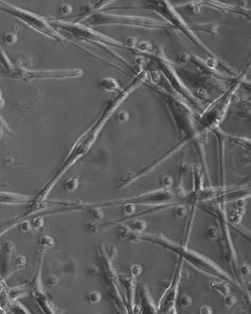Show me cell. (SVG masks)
Masks as SVG:
<instances>
[{
    "label": "cell",
    "mask_w": 251,
    "mask_h": 314,
    "mask_svg": "<svg viewBox=\"0 0 251 314\" xmlns=\"http://www.w3.org/2000/svg\"><path fill=\"white\" fill-rule=\"evenodd\" d=\"M34 198L12 192H1L0 199L4 204H30Z\"/></svg>",
    "instance_id": "cell-8"
},
{
    "label": "cell",
    "mask_w": 251,
    "mask_h": 314,
    "mask_svg": "<svg viewBox=\"0 0 251 314\" xmlns=\"http://www.w3.org/2000/svg\"><path fill=\"white\" fill-rule=\"evenodd\" d=\"M176 212H177V215L179 216H182L184 215V210H183V208H182V207H178V209H177Z\"/></svg>",
    "instance_id": "cell-26"
},
{
    "label": "cell",
    "mask_w": 251,
    "mask_h": 314,
    "mask_svg": "<svg viewBox=\"0 0 251 314\" xmlns=\"http://www.w3.org/2000/svg\"><path fill=\"white\" fill-rule=\"evenodd\" d=\"M90 25H126L142 28H160L162 23L154 19L116 14H96L90 19Z\"/></svg>",
    "instance_id": "cell-6"
},
{
    "label": "cell",
    "mask_w": 251,
    "mask_h": 314,
    "mask_svg": "<svg viewBox=\"0 0 251 314\" xmlns=\"http://www.w3.org/2000/svg\"><path fill=\"white\" fill-rule=\"evenodd\" d=\"M163 188H171L172 183V178L170 177H164L163 178Z\"/></svg>",
    "instance_id": "cell-23"
},
{
    "label": "cell",
    "mask_w": 251,
    "mask_h": 314,
    "mask_svg": "<svg viewBox=\"0 0 251 314\" xmlns=\"http://www.w3.org/2000/svg\"><path fill=\"white\" fill-rule=\"evenodd\" d=\"M14 263H15V266H16L17 267L19 268V269H22V268H23L26 266V264H27V260H26L25 256L19 255V256H18L17 257L15 258Z\"/></svg>",
    "instance_id": "cell-20"
},
{
    "label": "cell",
    "mask_w": 251,
    "mask_h": 314,
    "mask_svg": "<svg viewBox=\"0 0 251 314\" xmlns=\"http://www.w3.org/2000/svg\"><path fill=\"white\" fill-rule=\"evenodd\" d=\"M140 296L142 301V310L144 313H158L157 307L154 304L147 287L146 286H141Z\"/></svg>",
    "instance_id": "cell-9"
},
{
    "label": "cell",
    "mask_w": 251,
    "mask_h": 314,
    "mask_svg": "<svg viewBox=\"0 0 251 314\" xmlns=\"http://www.w3.org/2000/svg\"><path fill=\"white\" fill-rule=\"evenodd\" d=\"M143 272V268L139 264H134L131 267V276L133 277H138Z\"/></svg>",
    "instance_id": "cell-19"
},
{
    "label": "cell",
    "mask_w": 251,
    "mask_h": 314,
    "mask_svg": "<svg viewBox=\"0 0 251 314\" xmlns=\"http://www.w3.org/2000/svg\"><path fill=\"white\" fill-rule=\"evenodd\" d=\"M142 240H147L152 243L161 245L165 249H167L172 252L176 253L178 257L182 258L183 261H186L192 264L193 267L199 269L204 272L211 274L212 276L217 277L223 279L224 281H229L226 274L221 271L219 267H217L214 264L210 262L209 261L206 260L204 257L201 256L198 254L192 251L187 248L185 245H177L172 240H168L165 236L162 234H142Z\"/></svg>",
    "instance_id": "cell-2"
},
{
    "label": "cell",
    "mask_w": 251,
    "mask_h": 314,
    "mask_svg": "<svg viewBox=\"0 0 251 314\" xmlns=\"http://www.w3.org/2000/svg\"><path fill=\"white\" fill-rule=\"evenodd\" d=\"M58 29H64L66 32L70 33L73 37L77 39L81 40L82 42L88 43L90 45H96L98 47L101 48L105 50L109 51L111 47L120 48V49H127L126 45L120 41L97 31L94 30L90 27L80 23H67V22H54L52 23Z\"/></svg>",
    "instance_id": "cell-3"
},
{
    "label": "cell",
    "mask_w": 251,
    "mask_h": 314,
    "mask_svg": "<svg viewBox=\"0 0 251 314\" xmlns=\"http://www.w3.org/2000/svg\"><path fill=\"white\" fill-rule=\"evenodd\" d=\"M10 307L13 310V313H29L28 310H26V307L17 300L12 301Z\"/></svg>",
    "instance_id": "cell-13"
},
{
    "label": "cell",
    "mask_w": 251,
    "mask_h": 314,
    "mask_svg": "<svg viewBox=\"0 0 251 314\" xmlns=\"http://www.w3.org/2000/svg\"><path fill=\"white\" fill-rule=\"evenodd\" d=\"M126 226L130 229V230L138 232V233H142L147 227V223L145 221L142 220H138L136 219L135 221H131L130 224L126 225Z\"/></svg>",
    "instance_id": "cell-11"
},
{
    "label": "cell",
    "mask_w": 251,
    "mask_h": 314,
    "mask_svg": "<svg viewBox=\"0 0 251 314\" xmlns=\"http://www.w3.org/2000/svg\"><path fill=\"white\" fill-rule=\"evenodd\" d=\"M9 76L19 80L31 81L36 80L49 79H70L79 78L83 75V71L80 69L67 70H31L24 66H15L6 72Z\"/></svg>",
    "instance_id": "cell-5"
},
{
    "label": "cell",
    "mask_w": 251,
    "mask_h": 314,
    "mask_svg": "<svg viewBox=\"0 0 251 314\" xmlns=\"http://www.w3.org/2000/svg\"><path fill=\"white\" fill-rule=\"evenodd\" d=\"M45 225V221H44V216L39 215L37 216L34 221H32V225L34 229H40Z\"/></svg>",
    "instance_id": "cell-21"
},
{
    "label": "cell",
    "mask_w": 251,
    "mask_h": 314,
    "mask_svg": "<svg viewBox=\"0 0 251 314\" xmlns=\"http://www.w3.org/2000/svg\"><path fill=\"white\" fill-rule=\"evenodd\" d=\"M58 281H59L58 277H55V276H54V275H51V276H50V277H49V279H48V283H49L50 285H51V286H55V285L58 284Z\"/></svg>",
    "instance_id": "cell-25"
},
{
    "label": "cell",
    "mask_w": 251,
    "mask_h": 314,
    "mask_svg": "<svg viewBox=\"0 0 251 314\" xmlns=\"http://www.w3.org/2000/svg\"><path fill=\"white\" fill-rule=\"evenodd\" d=\"M26 294L25 289L23 288H14L9 291V296L12 301L17 300L19 297H23Z\"/></svg>",
    "instance_id": "cell-15"
},
{
    "label": "cell",
    "mask_w": 251,
    "mask_h": 314,
    "mask_svg": "<svg viewBox=\"0 0 251 314\" xmlns=\"http://www.w3.org/2000/svg\"><path fill=\"white\" fill-rule=\"evenodd\" d=\"M3 9L6 11L7 13L12 14L13 16L17 17L23 23L28 25V27H30L34 30L40 33L43 35L52 39L59 43L74 45V44L70 40H69L67 38H65L59 32V29L53 23H50L45 19L38 16L36 14L15 8L11 5H3Z\"/></svg>",
    "instance_id": "cell-4"
},
{
    "label": "cell",
    "mask_w": 251,
    "mask_h": 314,
    "mask_svg": "<svg viewBox=\"0 0 251 314\" xmlns=\"http://www.w3.org/2000/svg\"><path fill=\"white\" fill-rule=\"evenodd\" d=\"M101 299H102V296H101V293L99 291H92L88 294V300L91 303H94V304L98 303L101 301Z\"/></svg>",
    "instance_id": "cell-16"
},
{
    "label": "cell",
    "mask_w": 251,
    "mask_h": 314,
    "mask_svg": "<svg viewBox=\"0 0 251 314\" xmlns=\"http://www.w3.org/2000/svg\"><path fill=\"white\" fill-rule=\"evenodd\" d=\"M117 119H118L119 122H126V121L129 119V114H128V112H120L118 114Z\"/></svg>",
    "instance_id": "cell-24"
},
{
    "label": "cell",
    "mask_w": 251,
    "mask_h": 314,
    "mask_svg": "<svg viewBox=\"0 0 251 314\" xmlns=\"http://www.w3.org/2000/svg\"><path fill=\"white\" fill-rule=\"evenodd\" d=\"M33 229L32 222L28 221H23L19 224V230L23 233H28Z\"/></svg>",
    "instance_id": "cell-18"
},
{
    "label": "cell",
    "mask_w": 251,
    "mask_h": 314,
    "mask_svg": "<svg viewBox=\"0 0 251 314\" xmlns=\"http://www.w3.org/2000/svg\"><path fill=\"white\" fill-rule=\"evenodd\" d=\"M182 258L178 257V263L177 268L172 277V280L169 286L166 288L163 293L162 298L160 299L158 304V310L159 313H172V309L175 308V303L177 297L178 292V286L182 276Z\"/></svg>",
    "instance_id": "cell-7"
},
{
    "label": "cell",
    "mask_w": 251,
    "mask_h": 314,
    "mask_svg": "<svg viewBox=\"0 0 251 314\" xmlns=\"http://www.w3.org/2000/svg\"><path fill=\"white\" fill-rule=\"evenodd\" d=\"M80 185V181L79 179L75 177H73V178L68 179L65 183V188L69 191V192H73L74 190H76L78 188H79Z\"/></svg>",
    "instance_id": "cell-12"
},
{
    "label": "cell",
    "mask_w": 251,
    "mask_h": 314,
    "mask_svg": "<svg viewBox=\"0 0 251 314\" xmlns=\"http://www.w3.org/2000/svg\"><path fill=\"white\" fill-rule=\"evenodd\" d=\"M4 39L6 43L13 45V44H14L17 41V35H15L14 34H8L5 35Z\"/></svg>",
    "instance_id": "cell-22"
},
{
    "label": "cell",
    "mask_w": 251,
    "mask_h": 314,
    "mask_svg": "<svg viewBox=\"0 0 251 314\" xmlns=\"http://www.w3.org/2000/svg\"><path fill=\"white\" fill-rule=\"evenodd\" d=\"M123 210L126 215H132L136 211V204L133 203H126L123 205Z\"/></svg>",
    "instance_id": "cell-17"
},
{
    "label": "cell",
    "mask_w": 251,
    "mask_h": 314,
    "mask_svg": "<svg viewBox=\"0 0 251 314\" xmlns=\"http://www.w3.org/2000/svg\"><path fill=\"white\" fill-rule=\"evenodd\" d=\"M100 86L103 90L108 92H115L118 93L122 88L120 87L118 81L114 78H105L100 81Z\"/></svg>",
    "instance_id": "cell-10"
},
{
    "label": "cell",
    "mask_w": 251,
    "mask_h": 314,
    "mask_svg": "<svg viewBox=\"0 0 251 314\" xmlns=\"http://www.w3.org/2000/svg\"><path fill=\"white\" fill-rule=\"evenodd\" d=\"M40 245H41L42 248H50L55 245V240L53 239L50 235L48 234H45L40 238Z\"/></svg>",
    "instance_id": "cell-14"
},
{
    "label": "cell",
    "mask_w": 251,
    "mask_h": 314,
    "mask_svg": "<svg viewBox=\"0 0 251 314\" xmlns=\"http://www.w3.org/2000/svg\"><path fill=\"white\" fill-rule=\"evenodd\" d=\"M146 78H147V74L144 70H142L138 72H136L135 76L126 85L125 88H122L118 93H116L112 99L109 100L105 104V107L101 111L100 116L96 119V121L94 122L92 126L88 130L85 131L76 140L74 145L72 146L67 157L65 158V161L61 164L60 169H58V171L52 177L51 179L45 184V186L40 190V192L33 199V201L39 202L46 199L50 192H51L54 186L61 179L62 175L72 165H74L77 161H79L82 157H84L88 153L89 150L96 142V141L97 140L101 131L104 128L105 125L110 119V117L114 114L115 111L120 107V105L131 94L144 82Z\"/></svg>",
    "instance_id": "cell-1"
}]
</instances>
